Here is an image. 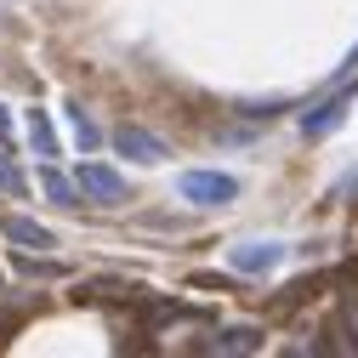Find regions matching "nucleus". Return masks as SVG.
Instances as JSON below:
<instances>
[{"mask_svg": "<svg viewBox=\"0 0 358 358\" xmlns=\"http://www.w3.org/2000/svg\"><path fill=\"white\" fill-rule=\"evenodd\" d=\"M262 347V336L245 324V330H222L216 341H205V352H256Z\"/></svg>", "mask_w": 358, "mask_h": 358, "instance_id": "6e6552de", "label": "nucleus"}, {"mask_svg": "<svg viewBox=\"0 0 358 358\" xmlns=\"http://www.w3.org/2000/svg\"><path fill=\"white\" fill-rule=\"evenodd\" d=\"M176 194H182L188 205L216 210V205H234L239 199V182L228 171H182V176H176Z\"/></svg>", "mask_w": 358, "mask_h": 358, "instance_id": "f257e3e1", "label": "nucleus"}, {"mask_svg": "<svg viewBox=\"0 0 358 358\" xmlns=\"http://www.w3.org/2000/svg\"><path fill=\"white\" fill-rule=\"evenodd\" d=\"M279 262H285V245H273V239H250V245H234L228 250L234 273H273Z\"/></svg>", "mask_w": 358, "mask_h": 358, "instance_id": "7ed1b4c3", "label": "nucleus"}, {"mask_svg": "<svg viewBox=\"0 0 358 358\" xmlns=\"http://www.w3.org/2000/svg\"><path fill=\"white\" fill-rule=\"evenodd\" d=\"M114 148H120L125 159H137V165H159V159H165V143L154 137V131H143V125H120V131H114Z\"/></svg>", "mask_w": 358, "mask_h": 358, "instance_id": "20e7f679", "label": "nucleus"}, {"mask_svg": "<svg viewBox=\"0 0 358 358\" xmlns=\"http://www.w3.org/2000/svg\"><path fill=\"white\" fill-rule=\"evenodd\" d=\"M69 120H74V131H80V143H97V131H92V120H85V108L69 103Z\"/></svg>", "mask_w": 358, "mask_h": 358, "instance_id": "f8f14e48", "label": "nucleus"}, {"mask_svg": "<svg viewBox=\"0 0 358 358\" xmlns=\"http://www.w3.org/2000/svg\"><path fill=\"white\" fill-rule=\"evenodd\" d=\"M0 143H12V108H0Z\"/></svg>", "mask_w": 358, "mask_h": 358, "instance_id": "ddd939ff", "label": "nucleus"}, {"mask_svg": "<svg viewBox=\"0 0 358 358\" xmlns=\"http://www.w3.org/2000/svg\"><path fill=\"white\" fill-rule=\"evenodd\" d=\"M40 194H46L52 205H85L80 182H74V176H63L57 165H40Z\"/></svg>", "mask_w": 358, "mask_h": 358, "instance_id": "423d86ee", "label": "nucleus"}, {"mask_svg": "<svg viewBox=\"0 0 358 358\" xmlns=\"http://www.w3.org/2000/svg\"><path fill=\"white\" fill-rule=\"evenodd\" d=\"M341 108H347V97H324V103H313V108L301 114V137H324V131H336V125H341Z\"/></svg>", "mask_w": 358, "mask_h": 358, "instance_id": "0eeeda50", "label": "nucleus"}, {"mask_svg": "<svg viewBox=\"0 0 358 358\" xmlns=\"http://www.w3.org/2000/svg\"><path fill=\"white\" fill-rule=\"evenodd\" d=\"M0 228H6V239H12L17 250H29V256H46V250H57V239H52L46 228H40L34 216H17V210H12L6 222H0Z\"/></svg>", "mask_w": 358, "mask_h": 358, "instance_id": "39448f33", "label": "nucleus"}, {"mask_svg": "<svg viewBox=\"0 0 358 358\" xmlns=\"http://www.w3.org/2000/svg\"><path fill=\"white\" fill-rule=\"evenodd\" d=\"M0 188H6V194H23V188H29V176H23L12 159H0Z\"/></svg>", "mask_w": 358, "mask_h": 358, "instance_id": "9b49d317", "label": "nucleus"}, {"mask_svg": "<svg viewBox=\"0 0 358 358\" xmlns=\"http://www.w3.org/2000/svg\"><path fill=\"white\" fill-rule=\"evenodd\" d=\"M29 143H34V154H57V137H52L46 108H29Z\"/></svg>", "mask_w": 358, "mask_h": 358, "instance_id": "1a4fd4ad", "label": "nucleus"}, {"mask_svg": "<svg viewBox=\"0 0 358 358\" xmlns=\"http://www.w3.org/2000/svg\"><path fill=\"white\" fill-rule=\"evenodd\" d=\"M341 336H347V347L358 352V290L341 296Z\"/></svg>", "mask_w": 358, "mask_h": 358, "instance_id": "9d476101", "label": "nucleus"}, {"mask_svg": "<svg viewBox=\"0 0 358 358\" xmlns=\"http://www.w3.org/2000/svg\"><path fill=\"white\" fill-rule=\"evenodd\" d=\"M74 182H80V194H85V205H103V210H114V205H125L131 199V188H125V176L120 171H108V165H80L74 171Z\"/></svg>", "mask_w": 358, "mask_h": 358, "instance_id": "f03ea898", "label": "nucleus"}]
</instances>
